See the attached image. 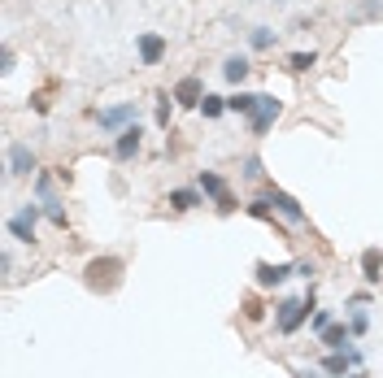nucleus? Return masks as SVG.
<instances>
[{"mask_svg":"<svg viewBox=\"0 0 383 378\" xmlns=\"http://www.w3.org/2000/svg\"><path fill=\"white\" fill-rule=\"evenodd\" d=\"M122 274H126V261L114 257V252H105V257H92V261L83 265V283H87V291L109 296V291H118Z\"/></svg>","mask_w":383,"mask_h":378,"instance_id":"f257e3e1","label":"nucleus"},{"mask_svg":"<svg viewBox=\"0 0 383 378\" xmlns=\"http://www.w3.org/2000/svg\"><path fill=\"white\" fill-rule=\"evenodd\" d=\"M310 300H296V296H288V300H279L274 305V326H279V335H296L300 331V322L310 317Z\"/></svg>","mask_w":383,"mask_h":378,"instance_id":"f03ea898","label":"nucleus"},{"mask_svg":"<svg viewBox=\"0 0 383 378\" xmlns=\"http://www.w3.org/2000/svg\"><path fill=\"white\" fill-rule=\"evenodd\" d=\"M140 118H135V100H122V105H109V109H100L96 113V126L105 135H122L126 126H135Z\"/></svg>","mask_w":383,"mask_h":378,"instance_id":"7ed1b4c3","label":"nucleus"},{"mask_svg":"<svg viewBox=\"0 0 383 378\" xmlns=\"http://www.w3.org/2000/svg\"><path fill=\"white\" fill-rule=\"evenodd\" d=\"M279 113H284V100H274V96H266V92H262V96H257V109L248 113V131L262 139V135L270 131V126H274V118H279Z\"/></svg>","mask_w":383,"mask_h":378,"instance_id":"20e7f679","label":"nucleus"},{"mask_svg":"<svg viewBox=\"0 0 383 378\" xmlns=\"http://www.w3.org/2000/svg\"><path fill=\"white\" fill-rule=\"evenodd\" d=\"M166 53H170L166 35H157V31H140V35H135V57H140V65H162Z\"/></svg>","mask_w":383,"mask_h":378,"instance_id":"39448f33","label":"nucleus"},{"mask_svg":"<svg viewBox=\"0 0 383 378\" xmlns=\"http://www.w3.org/2000/svg\"><path fill=\"white\" fill-rule=\"evenodd\" d=\"M44 209L39 205H22V213H13L9 222H5V231L18 239V244H35V218H39Z\"/></svg>","mask_w":383,"mask_h":378,"instance_id":"423d86ee","label":"nucleus"},{"mask_svg":"<svg viewBox=\"0 0 383 378\" xmlns=\"http://www.w3.org/2000/svg\"><path fill=\"white\" fill-rule=\"evenodd\" d=\"M170 96H174V105H183V109H200V100H205L209 92H205V83H200L196 74H188V79H178V83H174Z\"/></svg>","mask_w":383,"mask_h":378,"instance_id":"0eeeda50","label":"nucleus"},{"mask_svg":"<svg viewBox=\"0 0 383 378\" xmlns=\"http://www.w3.org/2000/svg\"><path fill=\"white\" fill-rule=\"evenodd\" d=\"M5 165H9L13 179H27V174H35V153H31V144H9Z\"/></svg>","mask_w":383,"mask_h":378,"instance_id":"6e6552de","label":"nucleus"},{"mask_svg":"<svg viewBox=\"0 0 383 378\" xmlns=\"http://www.w3.org/2000/svg\"><path fill=\"white\" fill-rule=\"evenodd\" d=\"M253 274H257V287H279V283H288L292 274H296V265H288V261H257L253 265Z\"/></svg>","mask_w":383,"mask_h":378,"instance_id":"1a4fd4ad","label":"nucleus"},{"mask_svg":"<svg viewBox=\"0 0 383 378\" xmlns=\"http://www.w3.org/2000/svg\"><path fill=\"white\" fill-rule=\"evenodd\" d=\"M140 148H144V131H140V122H135V126H126V131L114 139V157L118 161H135Z\"/></svg>","mask_w":383,"mask_h":378,"instance_id":"9d476101","label":"nucleus"},{"mask_svg":"<svg viewBox=\"0 0 383 378\" xmlns=\"http://www.w3.org/2000/svg\"><path fill=\"white\" fill-rule=\"evenodd\" d=\"M270 200H274V213H279V218H288L292 226H300V222H305V209H300V200H296V196L270 187Z\"/></svg>","mask_w":383,"mask_h":378,"instance_id":"9b49d317","label":"nucleus"},{"mask_svg":"<svg viewBox=\"0 0 383 378\" xmlns=\"http://www.w3.org/2000/svg\"><path fill=\"white\" fill-rule=\"evenodd\" d=\"M196 205H205V191H200V187H174V191H170V209L188 213V209H196Z\"/></svg>","mask_w":383,"mask_h":378,"instance_id":"f8f14e48","label":"nucleus"},{"mask_svg":"<svg viewBox=\"0 0 383 378\" xmlns=\"http://www.w3.org/2000/svg\"><path fill=\"white\" fill-rule=\"evenodd\" d=\"M318 339H322V348H327V352H348V344H353V331L336 322V326H327V331H322Z\"/></svg>","mask_w":383,"mask_h":378,"instance_id":"ddd939ff","label":"nucleus"},{"mask_svg":"<svg viewBox=\"0 0 383 378\" xmlns=\"http://www.w3.org/2000/svg\"><path fill=\"white\" fill-rule=\"evenodd\" d=\"M248 74H253V65H248V57H240V53L222 61V79H226V83H236V87H240Z\"/></svg>","mask_w":383,"mask_h":378,"instance_id":"4468645a","label":"nucleus"},{"mask_svg":"<svg viewBox=\"0 0 383 378\" xmlns=\"http://www.w3.org/2000/svg\"><path fill=\"white\" fill-rule=\"evenodd\" d=\"M362 279H366V283H379V279H383V252H379V248H366V252H362Z\"/></svg>","mask_w":383,"mask_h":378,"instance_id":"2eb2a0df","label":"nucleus"},{"mask_svg":"<svg viewBox=\"0 0 383 378\" xmlns=\"http://www.w3.org/2000/svg\"><path fill=\"white\" fill-rule=\"evenodd\" d=\"M196 183H200V191H205V196H214V205L226 196V183H222V174H218V170H200V179H196Z\"/></svg>","mask_w":383,"mask_h":378,"instance_id":"dca6fc26","label":"nucleus"},{"mask_svg":"<svg viewBox=\"0 0 383 378\" xmlns=\"http://www.w3.org/2000/svg\"><path fill=\"white\" fill-rule=\"evenodd\" d=\"M257 96L262 92H231V96H226V109H231V113H253V109H257Z\"/></svg>","mask_w":383,"mask_h":378,"instance_id":"f3484780","label":"nucleus"},{"mask_svg":"<svg viewBox=\"0 0 383 378\" xmlns=\"http://www.w3.org/2000/svg\"><path fill=\"white\" fill-rule=\"evenodd\" d=\"M322 370H327V378H348V374H353L348 352H331V357L322 361Z\"/></svg>","mask_w":383,"mask_h":378,"instance_id":"a211bd4d","label":"nucleus"},{"mask_svg":"<svg viewBox=\"0 0 383 378\" xmlns=\"http://www.w3.org/2000/svg\"><path fill=\"white\" fill-rule=\"evenodd\" d=\"M274 39H279V31H270V27H253V31H248L253 53H266V48H274Z\"/></svg>","mask_w":383,"mask_h":378,"instance_id":"6ab92c4d","label":"nucleus"},{"mask_svg":"<svg viewBox=\"0 0 383 378\" xmlns=\"http://www.w3.org/2000/svg\"><path fill=\"white\" fill-rule=\"evenodd\" d=\"M44 218L53 222V226H61V231H66V222H70V218H66V205H61L57 196H48V200H44Z\"/></svg>","mask_w":383,"mask_h":378,"instance_id":"aec40b11","label":"nucleus"},{"mask_svg":"<svg viewBox=\"0 0 383 378\" xmlns=\"http://www.w3.org/2000/svg\"><path fill=\"white\" fill-rule=\"evenodd\" d=\"M248 218H257V222H270V218H274V200H270V196H257V200H248Z\"/></svg>","mask_w":383,"mask_h":378,"instance_id":"412c9836","label":"nucleus"},{"mask_svg":"<svg viewBox=\"0 0 383 378\" xmlns=\"http://www.w3.org/2000/svg\"><path fill=\"white\" fill-rule=\"evenodd\" d=\"M200 113H205L209 122H214V118H222V113H226V96H214V92H209L205 100H200Z\"/></svg>","mask_w":383,"mask_h":378,"instance_id":"4be33fe9","label":"nucleus"},{"mask_svg":"<svg viewBox=\"0 0 383 378\" xmlns=\"http://www.w3.org/2000/svg\"><path fill=\"white\" fill-rule=\"evenodd\" d=\"M240 309H244V322H262V317H266V305H262L257 296H244Z\"/></svg>","mask_w":383,"mask_h":378,"instance_id":"5701e85b","label":"nucleus"},{"mask_svg":"<svg viewBox=\"0 0 383 378\" xmlns=\"http://www.w3.org/2000/svg\"><path fill=\"white\" fill-rule=\"evenodd\" d=\"M327 326H336V317H331V309H314V313H310V331H314V335H322Z\"/></svg>","mask_w":383,"mask_h":378,"instance_id":"b1692460","label":"nucleus"},{"mask_svg":"<svg viewBox=\"0 0 383 378\" xmlns=\"http://www.w3.org/2000/svg\"><path fill=\"white\" fill-rule=\"evenodd\" d=\"M310 65H318V53H292L288 57V70H296V74H305Z\"/></svg>","mask_w":383,"mask_h":378,"instance_id":"393cba45","label":"nucleus"},{"mask_svg":"<svg viewBox=\"0 0 383 378\" xmlns=\"http://www.w3.org/2000/svg\"><path fill=\"white\" fill-rule=\"evenodd\" d=\"M170 109H174V96L157 92V126H170Z\"/></svg>","mask_w":383,"mask_h":378,"instance_id":"a878e982","label":"nucleus"},{"mask_svg":"<svg viewBox=\"0 0 383 378\" xmlns=\"http://www.w3.org/2000/svg\"><path fill=\"white\" fill-rule=\"evenodd\" d=\"M366 326H370V317H366L362 309H353V313H348V331H353V335H366Z\"/></svg>","mask_w":383,"mask_h":378,"instance_id":"bb28decb","label":"nucleus"},{"mask_svg":"<svg viewBox=\"0 0 383 378\" xmlns=\"http://www.w3.org/2000/svg\"><path fill=\"white\" fill-rule=\"evenodd\" d=\"M244 179H262V157H244Z\"/></svg>","mask_w":383,"mask_h":378,"instance_id":"cd10ccee","label":"nucleus"},{"mask_svg":"<svg viewBox=\"0 0 383 378\" xmlns=\"http://www.w3.org/2000/svg\"><path fill=\"white\" fill-rule=\"evenodd\" d=\"M13 61H18V57H13V48L5 44V48H0V70H5V74H13Z\"/></svg>","mask_w":383,"mask_h":378,"instance_id":"c85d7f7f","label":"nucleus"},{"mask_svg":"<svg viewBox=\"0 0 383 378\" xmlns=\"http://www.w3.org/2000/svg\"><path fill=\"white\" fill-rule=\"evenodd\" d=\"M296 378H327V370H314V365H300Z\"/></svg>","mask_w":383,"mask_h":378,"instance_id":"c756f323","label":"nucleus"},{"mask_svg":"<svg viewBox=\"0 0 383 378\" xmlns=\"http://www.w3.org/2000/svg\"><path fill=\"white\" fill-rule=\"evenodd\" d=\"M348 378H370V374H362V370H353V374H348Z\"/></svg>","mask_w":383,"mask_h":378,"instance_id":"7c9ffc66","label":"nucleus"}]
</instances>
